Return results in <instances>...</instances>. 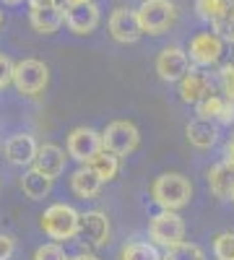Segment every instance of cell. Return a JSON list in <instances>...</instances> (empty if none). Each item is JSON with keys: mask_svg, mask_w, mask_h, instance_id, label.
<instances>
[{"mask_svg": "<svg viewBox=\"0 0 234 260\" xmlns=\"http://www.w3.org/2000/svg\"><path fill=\"white\" fill-rule=\"evenodd\" d=\"M219 81H221V89H224V96L234 102V65H224L219 71Z\"/></svg>", "mask_w": 234, "mask_h": 260, "instance_id": "f1b7e54d", "label": "cell"}, {"mask_svg": "<svg viewBox=\"0 0 234 260\" xmlns=\"http://www.w3.org/2000/svg\"><path fill=\"white\" fill-rule=\"evenodd\" d=\"M52 182L47 175H42V172L37 167H29L24 172V177H21V190H24V195L29 201H45L50 190H52Z\"/></svg>", "mask_w": 234, "mask_h": 260, "instance_id": "ffe728a7", "label": "cell"}, {"mask_svg": "<svg viewBox=\"0 0 234 260\" xmlns=\"http://www.w3.org/2000/svg\"><path fill=\"white\" fill-rule=\"evenodd\" d=\"M102 185H104V180L96 175L89 164H81L71 175V190H73V195H78L81 201L96 198V195L102 192Z\"/></svg>", "mask_w": 234, "mask_h": 260, "instance_id": "2e32d148", "label": "cell"}, {"mask_svg": "<svg viewBox=\"0 0 234 260\" xmlns=\"http://www.w3.org/2000/svg\"><path fill=\"white\" fill-rule=\"evenodd\" d=\"M231 11H234L231 0H195V13H198L203 21H208L211 26H214L216 21L226 18Z\"/></svg>", "mask_w": 234, "mask_h": 260, "instance_id": "7402d4cb", "label": "cell"}, {"mask_svg": "<svg viewBox=\"0 0 234 260\" xmlns=\"http://www.w3.org/2000/svg\"><path fill=\"white\" fill-rule=\"evenodd\" d=\"M216 122L219 125H231L234 122V102L231 99H226V104H224V110H221V115H219Z\"/></svg>", "mask_w": 234, "mask_h": 260, "instance_id": "4dcf8cb0", "label": "cell"}, {"mask_svg": "<svg viewBox=\"0 0 234 260\" xmlns=\"http://www.w3.org/2000/svg\"><path fill=\"white\" fill-rule=\"evenodd\" d=\"M154 68L159 73L161 81L166 83H180L187 73H190V57L182 47H164L159 55H156V62H154Z\"/></svg>", "mask_w": 234, "mask_h": 260, "instance_id": "30bf717a", "label": "cell"}, {"mask_svg": "<svg viewBox=\"0 0 234 260\" xmlns=\"http://www.w3.org/2000/svg\"><path fill=\"white\" fill-rule=\"evenodd\" d=\"M110 234H112V224H110V216L104 211H86L81 213V229H78V240L86 242L89 247L99 250L110 242Z\"/></svg>", "mask_w": 234, "mask_h": 260, "instance_id": "9c48e42d", "label": "cell"}, {"mask_svg": "<svg viewBox=\"0 0 234 260\" xmlns=\"http://www.w3.org/2000/svg\"><path fill=\"white\" fill-rule=\"evenodd\" d=\"M71 260H99L94 252H78V255H73Z\"/></svg>", "mask_w": 234, "mask_h": 260, "instance_id": "836d02e7", "label": "cell"}, {"mask_svg": "<svg viewBox=\"0 0 234 260\" xmlns=\"http://www.w3.org/2000/svg\"><path fill=\"white\" fill-rule=\"evenodd\" d=\"M177 18V8L172 0H146L138 8V21L143 34H164Z\"/></svg>", "mask_w": 234, "mask_h": 260, "instance_id": "8992f818", "label": "cell"}, {"mask_svg": "<svg viewBox=\"0 0 234 260\" xmlns=\"http://www.w3.org/2000/svg\"><path fill=\"white\" fill-rule=\"evenodd\" d=\"M185 133H187V141L193 143L195 148H211V146L219 141V125L214 120L195 117L193 122H187Z\"/></svg>", "mask_w": 234, "mask_h": 260, "instance_id": "d6986e66", "label": "cell"}, {"mask_svg": "<svg viewBox=\"0 0 234 260\" xmlns=\"http://www.w3.org/2000/svg\"><path fill=\"white\" fill-rule=\"evenodd\" d=\"M164 260H206V252L195 242H180L164 250Z\"/></svg>", "mask_w": 234, "mask_h": 260, "instance_id": "cb8c5ba5", "label": "cell"}, {"mask_svg": "<svg viewBox=\"0 0 234 260\" xmlns=\"http://www.w3.org/2000/svg\"><path fill=\"white\" fill-rule=\"evenodd\" d=\"M0 3H3V6H21L24 0H0Z\"/></svg>", "mask_w": 234, "mask_h": 260, "instance_id": "e575fe53", "label": "cell"}, {"mask_svg": "<svg viewBox=\"0 0 234 260\" xmlns=\"http://www.w3.org/2000/svg\"><path fill=\"white\" fill-rule=\"evenodd\" d=\"M148 240L156 247H175L180 242H185V221L177 211H159L156 216H151L148 221Z\"/></svg>", "mask_w": 234, "mask_h": 260, "instance_id": "3957f363", "label": "cell"}, {"mask_svg": "<svg viewBox=\"0 0 234 260\" xmlns=\"http://www.w3.org/2000/svg\"><path fill=\"white\" fill-rule=\"evenodd\" d=\"M31 260H71V257L65 255V250L60 247V242H47V245H39L34 250Z\"/></svg>", "mask_w": 234, "mask_h": 260, "instance_id": "4316f807", "label": "cell"}, {"mask_svg": "<svg viewBox=\"0 0 234 260\" xmlns=\"http://www.w3.org/2000/svg\"><path fill=\"white\" fill-rule=\"evenodd\" d=\"M231 201H234V198H231Z\"/></svg>", "mask_w": 234, "mask_h": 260, "instance_id": "b9f144b4", "label": "cell"}, {"mask_svg": "<svg viewBox=\"0 0 234 260\" xmlns=\"http://www.w3.org/2000/svg\"><path fill=\"white\" fill-rule=\"evenodd\" d=\"M78 3H91V0H65V6H78Z\"/></svg>", "mask_w": 234, "mask_h": 260, "instance_id": "d590c367", "label": "cell"}, {"mask_svg": "<svg viewBox=\"0 0 234 260\" xmlns=\"http://www.w3.org/2000/svg\"><path fill=\"white\" fill-rule=\"evenodd\" d=\"M65 161H68V156H65V151H62L60 146H55V143H42L34 167L42 172V175H47L50 180H57L62 172H65Z\"/></svg>", "mask_w": 234, "mask_h": 260, "instance_id": "9a60e30c", "label": "cell"}, {"mask_svg": "<svg viewBox=\"0 0 234 260\" xmlns=\"http://www.w3.org/2000/svg\"><path fill=\"white\" fill-rule=\"evenodd\" d=\"M65 24L73 34L78 37H86L99 26V6L94 3H78V6H68V16H65Z\"/></svg>", "mask_w": 234, "mask_h": 260, "instance_id": "5bb4252c", "label": "cell"}, {"mask_svg": "<svg viewBox=\"0 0 234 260\" xmlns=\"http://www.w3.org/2000/svg\"><path fill=\"white\" fill-rule=\"evenodd\" d=\"M224 159H234V133H231V138H229V143H226V151H224Z\"/></svg>", "mask_w": 234, "mask_h": 260, "instance_id": "d6a6232c", "label": "cell"}, {"mask_svg": "<svg viewBox=\"0 0 234 260\" xmlns=\"http://www.w3.org/2000/svg\"><path fill=\"white\" fill-rule=\"evenodd\" d=\"M50 83V68L42 60L26 57L16 62V71H13V86L18 94L24 96H39L42 91L47 89Z\"/></svg>", "mask_w": 234, "mask_h": 260, "instance_id": "277c9868", "label": "cell"}, {"mask_svg": "<svg viewBox=\"0 0 234 260\" xmlns=\"http://www.w3.org/2000/svg\"><path fill=\"white\" fill-rule=\"evenodd\" d=\"M65 16H68V6L39 8V11H29V24L37 34H55L62 26Z\"/></svg>", "mask_w": 234, "mask_h": 260, "instance_id": "ac0fdd59", "label": "cell"}, {"mask_svg": "<svg viewBox=\"0 0 234 260\" xmlns=\"http://www.w3.org/2000/svg\"><path fill=\"white\" fill-rule=\"evenodd\" d=\"M151 198L161 211H182L193 201V182L180 172H164L151 182Z\"/></svg>", "mask_w": 234, "mask_h": 260, "instance_id": "6da1fadb", "label": "cell"}, {"mask_svg": "<svg viewBox=\"0 0 234 260\" xmlns=\"http://www.w3.org/2000/svg\"><path fill=\"white\" fill-rule=\"evenodd\" d=\"M42 232H45L52 242H71L78 237L81 229V213L71 203H52L45 208V213L39 216Z\"/></svg>", "mask_w": 234, "mask_h": 260, "instance_id": "7a4b0ae2", "label": "cell"}, {"mask_svg": "<svg viewBox=\"0 0 234 260\" xmlns=\"http://www.w3.org/2000/svg\"><path fill=\"white\" fill-rule=\"evenodd\" d=\"M224 104H226V96H219V94H211V96H206L203 102H198L195 104V112H198V117H203V120H219V115H221V110H224Z\"/></svg>", "mask_w": 234, "mask_h": 260, "instance_id": "d4e9b609", "label": "cell"}, {"mask_svg": "<svg viewBox=\"0 0 234 260\" xmlns=\"http://www.w3.org/2000/svg\"><path fill=\"white\" fill-rule=\"evenodd\" d=\"M120 260H164V255L159 252V247L154 242L146 240H130L125 242L120 250Z\"/></svg>", "mask_w": 234, "mask_h": 260, "instance_id": "44dd1931", "label": "cell"}, {"mask_svg": "<svg viewBox=\"0 0 234 260\" xmlns=\"http://www.w3.org/2000/svg\"><path fill=\"white\" fill-rule=\"evenodd\" d=\"M214 255L219 260H234V234L231 232H221L214 240Z\"/></svg>", "mask_w": 234, "mask_h": 260, "instance_id": "484cf974", "label": "cell"}, {"mask_svg": "<svg viewBox=\"0 0 234 260\" xmlns=\"http://www.w3.org/2000/svg\"><path fill=\"white\" fill-rule=\"evenodd\" d=\"M102 141H104V151H110L115 156H130L133 151L138 148L141 143V133L136 122L130 120H115L110 122L107 127L102 130Z\"/></svg>", "mask_w": 234, "mask_h": 260, "instance_id": "5b68a950", "label": "cell"}, {"mask_svg": "<svg viewBox=\"0 0 234 260\" xmlns=\"http://www.w3.org/2000/svg\"><path fill=\"white\" fill-rule=\"evenodd\" d=\"M89 167L96 172L104 182H112L120 175V156L110 154V151H99V154L89 161Z\"/></svg>", "mask_w": 234, "mask_h": 260, "instance_id": "603a6c76", "label": "cell"}, {"mask_svg": "<svg viewBox=\"0 0 234 260\" xmlns=\"http://www.w3.org/2000/svg\"><path fill=\"white\" fill-rule=\"evenodd\" d=\"M0 26H3V11H0Z\"/></svg>", "mask_w": 234, "mask_h": 260, "instance_id": "8d00e7d4", "label": "cell"}, {"mask_svg": "<svg viewBox=\"0 0 234 260\" xmlns=\"http://www.w3.org/2000/svg\"><path fill=\"white\" fill-rule=\"evenodd\" d=\"M208 190L214 192L219 201L234 198V167L229 161H219L208 169Z\"/></svg>", "mask_w": 234, "mask_h": 260, "instance_id": "e0dca14e", "label": "cell"}, {"mask_svg": "<svg viewBox=\"0 0 234 260\" xmlns=\"http://www.w3.org/2000/svg\"><path fill=\"white\" fill-rule=\"evenodd\" d=\"M211 94H214V83H211V76L200 68H190V73L180 81V99L187 104H198Z\"/></svg>", "mask_w": 234, "mask_h": 260, "instance_id": "4fadbf2b", "label": "cell"}, {"mask_svg": "<svg viewBox=\"0 0 234 260\" xmlns=\"http://www.w3.org/2000/svg\"><path fill=\"white\" fill-rule=\"evenodd\" d=\"M107 26H110L112 39L120 42V45H136V42L143 37L138 11H133V8H115L110 21H107Z\"/></svg>", "mask_w": 234, "mask_h": 260, "instance_id": "8fae6325", "label": "cell"}, {"mask_svg": "<svg viewBox=\"0 0 234 260\" xmlns=\"http://www.w3.org/2000/svg\"><path fill=\"white\" fill-rule=\"evenodd\" d=\"M31 11H39V8H52V6H65V0H26Z\"/></svg>", "mask_w": 234, "mask_h": 260, "instance_id": "1f68e13d", "label": "cell"}, {"mask_svg": "<svg viewBox=\"0 0 234 260\" xmlns=\"http://www.w3.org/2000/svg\"><path fill=\"white\" fill-rule=\"evenodd\" d=\"M16 252V242L11 234H0V260H11Z\"/></svg>", "mask_w": 234, "mask_h": 260, "instance_id": "f546056e", "label": "cell"}, {"mask_svg": "<svg viewBox=\"0 0 234 260\" xmlns=\"http://www.w3.org/2000/svg\"><path fill=\"white\" fill-rule=\"evenodd\" d=\"M224 161H229V164H231V167H234V159H224Z\"/></svg>", "mask_w": 234, "mask_h": 260, "instance_id": "74e56055", "label": "cell"}, {"mask_svg": "<svg viewBox=\"0 0 234 260\" xmlns=\"http://www.w3.org/2000/svg\"><path fill=\"white\" fill-rule=\"evenodd\" d=\"M68 156L76 159L78 164H89L99 151H104V141H102V133L94 127H73L68 133Z\"/></svg>", "mask_w": 234, "mask_h": 260, "instance_id": "52a82bcc", "label": "cell"}, {"mask_svg": "<svg viewBox=\"0 0 234 260\" xmlns=\"http://www.w3.org/2000/svg\"><path fill=\"white\" fill-rule=\"evenodd\" d=\"M221 55H224V39L216 31H203L190 39L187 57L195 62V68H211L221 60Z\"/></svg>", "mask_w": 234, "mask_h": 260, "instance_id": "ba28073f", "label": "cell"}, {"mask_svg": "<svg viewBox=\"0 0 234 260\" xmlns=\"http://www.w3.org/2000/svg\"><path fill=\"white\" fill-rule=\"evenodd\" d=\"M13 71H16V62H13L8 55L0 52V91H3L6 86L13 83Z\"/></svg>", "mask_w": 234, "mask_h": 260, "instance_id": "83f0119b", "label": "cell"}, {"mask_svg": "<svg viewBox=\"0 0 234 260\" xmlns=\"http://www.w3.org/2000/svg\"><path fill=\"white\" fill-rule=\"evenodd\" d=\"M231 3H234V0H231Z\"/></svg>", "mask_w": 234, "mask_h": 260, "instance_id": "ab89813d", "label": "cell"}, {"mask_svg": "<svg viewBox=\"0 0 234 260\" xmlns=\"http://www.w3.org/2000/svg\"><path fill=\"white\" fill-rule=\"evenodd\" d=\"M3 154L16 167H34L37 154H39V143L31 133H16L3 143Z\"/></svg>", "mask_w": 234, "mask_h": 260, "instance_id": "7c38bea8", "label": "cell"}, {"mask_svg": "<svg viewBox=\"0 0 234 260\" xmlns=\"http://www.w3.org/2000/svg\"><path fill=\"white\" fill-rule=\"evenodd\" d=\"M143 3H146V0H143Z\"/></svg>", "mask_w": 234, "mask_h": 260, "instance_id": "60d3db41", "label": "cell"}, {"mask_svg": "<svg viewBox=\"0 0 234 260\" xmlns=\"http://www.w3.org/2000/svg\"><path fill=\"white\" fill-rule=\"evenodd\" d=\"M231 65H234V52H231Z\"/></svg>", "mask_w": 234, "mask_h": 260, "instance_id": "f35d334b", "label": "cell"}]
</instances>
